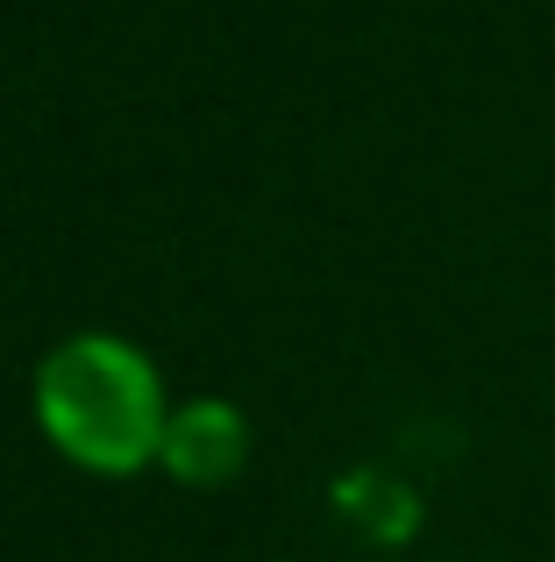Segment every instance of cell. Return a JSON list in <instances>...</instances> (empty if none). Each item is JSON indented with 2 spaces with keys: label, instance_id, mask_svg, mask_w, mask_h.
Here are the masks:
<instances>
[{
  "label": "cell",
  "instance_id": "obj_1",
  "mask_svg": "<svg viewBox=\"0 0 555 562\" xmlns=\"http://www.w3.org/2000/svg\"><path fill=\"white\" fill-rule=\"evenodd\" d=\"M36 427L65 463L136 477L165 456V378L122 335H71L36 363Z\"/></svg>",
  "mask_w": 555,
  "mask_h": 562
},
{
  "label": "cell",
  "instance_id": "obj_2",
  "mask_svg": "<svg viewBox=\"0 0 555 562\" xmlns=\"http://www.w3.org/2000/svg\"><path fill=\"white\" fill-rule=\"evenodd\" d=\"M250 456V427L228 398H193V406L171 413L165 427V456L157 463L171 470L179 484H228Z\"/></svg>",
  "mask_w": 555,
  "mask_h": 562
}]
</instances>
